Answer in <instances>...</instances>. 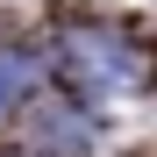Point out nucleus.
I'll use <instances>...</instances> for the list:
<instances>
[{"instance_id":"obj_1","label":"nucleus","mask_w":157,"mask_h":157,"mask_svg":"<svg viewBox=\"0 0 157 157\" xmlns=\"http://www.w3.org/2000/svg\"><path fill=\"white\" fill-rule=\"evenodd\" d=\"M21 86H29V64H21V57H7V50H0V107H7V100H14Z\"/></svg>"}]
</instances>
